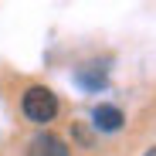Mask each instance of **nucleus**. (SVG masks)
Instances as JSON below:
<instances>
[{
    "mask_svg": "<svg viewBox=\"0 0 156 156\" xmlns=\"http://www.w3.org/2000/svg\"><path fill=\"white\" fill-rule=\"evenodd\" d=\"M146 156H156V146H149V149H146Z\"/></svg>",
    "mask_w": 156,
    "mask_h": 156,
    "instance_id": "39448f33",
    "label": "nucleus"
},
{
    "mask_svg": "<svg viewBox=\"0 0 156 156\" xmlns=\"http://www.w3.org/2000/svg\"><path fill=\"white\" fill-rule=\"evenodd\" d=\"M105 68L109 65H92L85 71H78V82H82L85 88H102V85H105Z\"/></svg>",
    "mask_w": 156,
    "mask_h": 156,
    "instance_id": "20e7f679",
    "label": "nucleus"
},
{
    "mask_svg": "<svg viewBox=\"0 0 156 156\" xmlns=\"http://www.w3.org/2000/svg\"><path fill=\"white\" fill-rule=\"evenodd\" d=\"M122 112L115 109V105H95L92 109V126L98 129V133H119L122 129Z\"/></svg>",
    "mask_w": 156,
    "mask_h": 156,
    "instance_id": "7ed1b4c3",
    "label": "nucleus"
},
{
    "mask_svg": "<svg viewBox=\"0 0 156 156\" xmlns=\"http://www.w3.org/2000/svg\"><path fill=\"white\" fill-rule=\"evenodd\" d=\"M24 156H71L68 143L58 139L55 133H37L31 143H27V153Z\"/></svg>",
    "mask_w": 156,
    "mask_h": 156,
    "instance_id": "f03ea898",
    "label": "nucleus"
},
{
    "mask_svg": "<svg viewBox=\"0 0 156 156\" xmlns=\"http://www.w3.org/2000/svg\"><path fill=\"white\" fill-rule=\"evenodd\" d=\"M20 112H24L27 122L44 126V122H51L58 115V98H55V92L44 88V85H27L24 95H20Z\"/></svg>",
    "mask_w": 156,
    "mask_h": 156,
    "instance_id": "f257e3e1",
    "label": "nucleus"
}]
</instances>
